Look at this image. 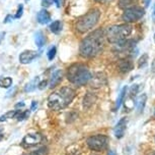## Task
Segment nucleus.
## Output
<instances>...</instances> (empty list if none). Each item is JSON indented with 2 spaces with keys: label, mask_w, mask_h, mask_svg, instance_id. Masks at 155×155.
Masks as SVG:
<instances>
[{
  "label": "nucleus",
  "mask_w": 155,
  "mask_h": 155,
  "mask_svg": "<svg viewBox=\"0 0 155 155\" xmlns=\"http://www.w3.org/2000/svg\"><path fill=\"white\" fill-rule=\"evenodd\" d=\"M104 32L101 29H98L84 38L79 46V53L81 56L84 58H92L98 55L104 49Z\"/></svg>",
  "instance_id": "f257e3e1"
},
{
  "label": "nucleus",
  "mask_w": 155,
  "mask_h": 155,
  "mask_svg": "<svg viewBox=\"0 0 155 155\" xmlns=\"http://www.w3.org/2000/svg\"><path fill=\"white\" fill-rule=\"evenodd\" d=\"M75 90L70 87H63L54 92L48 98V106L53 110H60L67 107L75 98Z\"/></svg>",
  "instance_id": "f03ea898"
},
{
  "label": "nucleus",
  "mask_w": 155,
  "mask_h": 155,
  "mask_svg": "<svg viewBox=\"0 0 155 155\" xmlns=\"http://www.w3.org/2000/svg\"><path fill=\"white\" fill-rule=\"evenodd\" d=\"M91 77L92 76L90 74L88 68L80 63L72 64L67 72V79L72 84L77 85V86H84L87 83H89Z\"/></svg>",
  "instance_id": "7ed1b4c3"
},
{
  "label": "nucleus",
  "mask_w": 155,
  "mask_h": 155,
  "mask_svg": "<svg viewBox=\"0 0 155 155\" xmlns=\"http://www.w3.org/2000/svg\"><path fill=\"white\" fill-rule=\"evenodd\" d=\"M132 31H133L132 26L129 24L114 25L107 28L104 35H106L107 39L109 40L110 43L117 44L126 40V38L131 35Z\"/></svg>",
  "instance_id": "20e7f679"
},
{
  "label": "nucleus",
  "mask_w": 155,
  "mask_h": 155,
  "mask_svg": "<svg viewBox=\"0 0 155 155\" xmlns=\"http://www.w3.org/2000/svg\"><path fill=\"white\" fill-rule=\"evenodd\" d=\"M99 17H101V11L97 8L89 10L86 14H84L83 16H81L79 19L76 23V30L79 33L83 34L86 32L90 31L96 26L98 23Z\"/></svg>",
  "instance_id": "39448f33"
},
{
  "label": "nucleus",
  "mask_w": 155,
  "mask_h": 155,
  "mask_svg": "<svg viewBox=\"0 0 155 155\" xmlns=\"http://www.w3.org/2000/svg\"><path fill=\"white\" fill-rule=\"evenodd\" d=\"M144 14L145 10L141 7H130L126 8V10L122 16V19L126 24H128V23H135L140 19H142L144 16Z\"/></svg>",
  "instance_id": "423d86ee"
},
{
  "label": "nucleus",
  "mask_w": 155,
  "mask_h": 155,
  "mask_svg": "<svg viewBox=\"0 0 155 155\" xmlns=\"http://www.w3.org/2000/svg\"><path fill=\"white\" fill-rule=\"evenodd\" d=\"M107 136L104 135H95V136H91L87 139V146L91 149V150L94 151H101L104 150L107 146Z\"/></svg>",
  "instance_id": "0eeeda50"
},
{
  "label": "nucleus",
  "mask_w": 155,
  "mask_h": 155,
  "mask_svg": "<svg viewBox=\"0 0 155 155\" xmlns=\"http://www.w3.org/2000/svg\"><path fill=\"white\" fill-rule=\"evenodd\" d=\"M43 141V136L41 134H28L21 141V146L23 148H31L33 146L40 144Z\"/></svg>",
  "instance_id": "6e6552de"
},
{
  "label": "nucleus",
  "mask_w": 155,
  "mask_h": 155,
  "mask_svg": "<svg viewBox=\"0 0 155 155\" xmlns=\"http://www.w3.org/2000/svg\"><path fill=\"white\" fill-rule=\"evenodd\" d=\"M38 52L34 50H25L20 53L19 55V62L22 64H28L31 62L35 58H37Z\"/></svg>",
  "instance_id": "1a4fd4ad"
},
{
  "label": "nucleus",
  "mask_w": 155,
  "mask_h": 155,
  "mask_svg": "<svg viewBox=\"0 0 155 155\" xmlns=\"http://www.w3.org/2000/svg\"><path fill=\"white\" fill-rule=\"evenodd\" d=\"M127 118H123L119 121V122L117 124L116 128H115V136L116 138L118 139H121L125 134V131H126V128H127Z\"/></svg>",
  "instance_id": "9d476101"
},
{
  "label": "nucleus",
  "mask_w": 155,
  "mask_h": 155,
  "mask_svg": "<svg viewBox=\"0 0 155 155\" xmlns=\"http://www.w3.org/2000/svg\"><path fill=\"white\" fill-rule=\"evenodd\" d=\"M37 19L39 24L46 25V24H49L50 20H51V16H50V13L46 9H42L38 12Z\"/></svg>",
  "instance_id": "9b49d317"
},
{
  "label": "nucleus",
  "mask_w": 155,
  "mask_h": 155,
  "mask_svg": "<svg viewBox=\"0 0 155 155\" xmlns=\"http://www.w3.org/2000/svg\"><path fill=\"white\" fill-rule=\"evenodd\" d=\"M62 78H63L62 71H60V69H57V71H55L53 72V75H52V77H51V80H50L49 86L51 87V88H55L58 84L60 83L61 81H62Z\"/></svg>",
  "instance_id": "f8f14e48"
},
{
  "label": "nucleus",
  "mask_w": 155,
  "mask_h": 155,
  "mask_svg": "<svg viewBox=\"0 0 155 155\" xmlns=\"http://www.w3.org/2000/svg\"><path fill=\"white\" fill-rule=\"evenodd\" d=\"M119 69L122 72H128L133 69V62L130 59L124 58V59L120 60L119 62Z\"/></svg>",
  "instance_id": "ddd939ff"
},
{
  "label": "nucleus",
  "mask_w": 155,
  "mask_h": 155,
  "mask_svg": "<svg viewBox=\"0 0 155 155\" xmlns=\"http://www.w3.org/2000/svg\"><path fill=\"white\" fill-rule=\"evenodd\" d=\"M35 42H36V45H37L39 48H42L43 46L45 45L46 38H45V36H44V34H43L41 31L37 32V33L35 34Z\"/></svg>",
  "instance_id": "4468645a"
},
{
  "label": "nucleus",
  "mask_w": 155,
  "mask_h": 155,
  "mask_svg": "<svg viewBox=\"0 0 155 155\" xmlns=\"http://www.w3.org/2000/svg\"><path fill=\"white\" fill-rule=\"evenodd\" d=\"M39 81H40V78L39 77H36L34 79L33 81H31L27 86L25 87V92H33L38 88V85H39Z\"/></svg>",
  "instance_id": "2eb2a0df"
},
{
  "label": "nucleus",
  "mask_w": 155,
  "mask_h": 155,
  "mask_svg": "<svg viewBox=\"0 0 155 155\" xmlns=\"http://www.w3.org/2000/svg\"><path fill=\"white\" fill-rule=\"evenodd\" d=\"M62 28H63V24L61 20H55V22H53L50 25V30L54 34H59L62 31Z\"/></svg>",
  "instance_id": "dca6fc26"
},
{
  "label": "nucleus",
  "mask_w": 155,
  "mask_h": 155,
  "mask_svg": "<svg viewBox=\"0 0 155 155\" xmlns=\"http://www.w3.org/2000/svg\"><path fill=\"white\" fill-rule=\"evenodd\" d=\"M94 101H95V96H93L91 93H87L86 96L84 97V101H83L84 107H86V108L90 107L94 103Z\"/></svg>",
  "instance_id": "f3484780"
},
{
  "label": "nucleus",
  "mask_w": 155,
  "mask_h": 155,
  "mask_svg": "<svg viewBox=\"0 0 155 155\" xmlns=\"http://www.w3.org/2000/svg\"><path fill=\"white\" fill-rule=\"evenodd\" d=\"M127 90H128L127 86L124 87V88L122 89V91H121V93H120V95H119V97H118V100H117L116 109H119L120 106H121V104L123 103V102H124L125 96H126V94H127Z\"/></svg>",
  "instance_id": "a211bd4d"
},
{
  "label": "nucleus",
  "mask_w": 155,
  "mask_h": 155,
  "mask_svg": "<svg viewBox=\"0 0 155 155\" xmlns=\"http://www.w3.org/2000/svg\"><path fill=\"white\" fill-rule=\"evenodd\" d=\"M18 112V110L15 109V110H10V111L6 112L5 114L0 116V122H5L7 119H10V118H15V116Z\"/></svg>",
  "instance_id": "6ab92c4d"
},
{
  "label": "nucleus",
  "mask_w": 155,
  "mask_h": 155,
  "mask_svg": "<svg viewBox=\"0 0 155 155\" xmlns=\"http://www.w3.org/2000/svg\"><path fill=\"white\" fill-rule=\"evenodd\" d=\"M12 86V79L10 77L0 78V88H10Z\"/></svg>",
  "instance_id": "aec40b11"
},
{
  "label": "nucleus",
  "mask_w": 155,
  "mask_h": 155,
  "mask_svg": "<svg viewBox=\"0 0 155 155\" xmlns=\"http://www.w3.org/2000/svg\"><path fill=\"white\" fill-rule=\"evenodd\" d=\"M146 100H147V95L146 94H143L142 96H140L138 103H137V108H138L139 111H142L143 110V108H144V106H145Z\"/></svg>",
  "instance_id": "412c9836"
},
{
  "label": "nucleus",
  "mask_w": 155,
  "mask_h": 155,
  "mask_svg": "<svg viewBox=\"0 0 155 155\" xmlns=\"http://www.w3.org/2000/svg\"><path fill=\"white\" fill-rule=\"evenodd\" d=\"M47 153H48V149L46 147H42L40 149H37V150H34L30 152V153H25L23 155H47Z\"/></svg>",
  "instance_id": "4be33fe9"
},
{
  "label": "nucleus",
  "mask_w": 155,
  "mask_h": 155,
  "mask_svg": "<svg viewBox=\"0 0 155 155\" xmlns=\"http://www.w3.org/2000/svg\"><path fill=\"white\" fill-rule=\"evenodd\" d=\"M28 116H30V111H28V110H25V111H20V110H18L15 118L17 121H23V119L28 118Z\"/></svg>",
  "instance_id": "5701e85b"
},
{
  "label": "nucleus",
  "mask_w": 155,
  "mask_h": 155,
  "mask_svg": "<svg viewBox=\"0 0 155 155\" xmlns=\"http://www.w3.org/2000/svg\"><path fill=\"white\" fill-rule=\"evenodd\" d=\"M135 0H119V7L120 8H127L130 5H132Z\"/></svg>",
  "instance_id": "b1692460"
},
{
  "label": "nucleus",
  "mask_w": 155,
  "mask_h": 155,
  "mask_svg": "<svg viewBox=\"0 0 155 155\" xmlns=\"http://www.w3.org/2000/svg\"><path fill=\"white\" fill-rule=\"evenodd\" d=\"M56 53H57V48L54 46V47H52L48 51V53H47V55H48V59L49 60H53L55 58V56H56Z\"/></svg>",
  "instance_id": "393cba45"
},
{
  "label": "nucleus",
  "mask_w": 155,
  "mask_h": 155,
  "mask_svg": "<svg viewBox=\"0 0 155 155\" xmlns=\"http://www.w3.org/2000/svg\"><path fill=\"white\" fill-rule=\"evenodd\" d=\"M22 12H23V5L22 4H19L18 5V8H17L16 14H15L16 19H20V17L22 16Z\"/></svg>",
  "instance_id": "a878e982"
},
{
  "label": "nucleus",
  "mask_w": 155,
  "mask_h": 155,
  "mask_svg": "<svg viewBox=\"0 0 155 155\" xmlns=\"http://www.w3.org/2000/svg\"><path fill=\"white\" fill-rule=\"evenodd\" d=\"M147 54H144V55H143V56L141 57V58H140V60H139V68H141V66H144L145 65V64L146 63H147V61H146V60H147Z\"/></svg>",
  "instance_id": "bb28decb"
},
{
  "label": "nucleus",
  "mask_w": 155,
  "mask_h": 155,
  "mask_svg": "<svg viewBox=\"0 0 155 155\" xmlns=\"http://www.w3.org/2000/svg\"><path fill=\"white\" fill-rule=\"evenodd\" d=\"M137 91H138V85H134V87L131 89V96H135Z\"/></svg>",
  "instance_id": "cd10ccee"
},
{
  "label": "nucleus",
  "mask_w": 155,
  "mask_h": 155,
  "mask_svg": "<svg viewBox=\"0 0 155 155\" xmlns=\"http://www.w3.org/2000/svg\"><path fill=\"white\" fill-rule=\"evenodd\" d=\"M47 86V81H43L41 82V83H39V85H38V88H39L40 90H44Z\"/></svg>",
  "instance_id": "c85d7f7f"
},
{
  "label": "nucleus",
  "mask_w": 155,
  "mask_h": 155,
  "mask_svg": "<svg viewBox=\"0 0 155 155\" xmlns=\"http://www.w3.org/2000/svg\"><path fill=\"white\" fill-rule=\"evenodd\" d=\"M52 2H53V1H52V0H43L42 3H43L44 6H50Z\"/></svg>",
  "instance_id": "c756f323"
},
{
  "label": "nucleus",
  "mask_w": 155,
  "mask_h": 155,
  "mask_svg": "<svg viewBox=\"0 0 155 155\" xmlns=\"http://www.w3.org/2000/svg\"><path fill=\"white\" fill-rule=\"evenodd\" d=\"M13 19V16H10V14H8V16L5 17V19H4V24H7V23H9L11 22V20Z\"/></svg>",
  "instance_id": "7c9ffc66"
},
{
  "label": "nucleus",
  "mask_w": 155,
  "mask_h": 155,
  "mask_svg": "<svg viewBox=\"0 0 155 155\" xmlns=\"http://www.w3.org/2000/svg\"><path fill=\"white\" fill-rule=\"evenodd\" d=\"M37 106H38V103H37V101H33V103H31V109L33 110H36V108H37Z\"/></svg>",
  "instance_id": "2f4dec72"
},
{
  "label": "nucleus",
  "mask_w": 155,
  "mask_h": 155,
  "mask_svg": "<svg viewBox=\"0 0 155 155\" xmlns=\"http://www.w3.org/2000/svg\"><path fill=\"white\" fill-rule=\"evenodd\" d=\"M4 37H5V32H0V44L3 41Z\"/></svg>",
  "instance_id": "473e14b6"
},
{
  "label": "nucleus",
  "mask_w": 155,
  "mask_h": 155,
  "mask_svg": "<svg viewBox=\"0 0 155 155\" xmlns=\"http://www.w3.org/2000/svg\"><path fill=\"white\" fill-rule=\"evenodd\" d=\"M19 107H25V103L23 102H21V103H17L16 105H15V108L17 109V108H19Z\"/></svg>",
  "instance_id": "72a5a7b5"
},
{
  "label": "nucleus",
  "mask_w": 155,
  "mask_h": 155,
  "mask_svg": "<svg viewBox=\"0 0 155 155\" xmlns=\"http://www.w3.org/2000/svg\"><path fill=\"white\" fill-rule=\"evenodd\" d=\"M96 2H98V3H107L109 0H95Z\"/></svg>",
  "instance_id": "f704fd0d"
},
{
  "label": "nucleus",
  "mask_w": 155,
  "mask_h": 155,
  "mask_svg": "<svg viewBox=\"0 0 155 155\" xmlns=\"http://www.w3.org/2000/svg\"><path fill=\"white\" fill-rule=\"evenodd\" d=\"M144 1H145V6H146V7H148V6H149V4H150V1H151V0H144Z\"/></svg>",
  "instance_id": "c9c22d12"
},
{
  "label": "nucleus",
  "mask_w": 155,
  "mask_h": 155,
  "mask_svg": "<svg viewBox=\"0 0 155 155\" xmlns=\"http://www.w3.org/2000/svg\"><path fill=\"white\" fill-rule=\"evenodd\" d=\"M52 1H53V2H55V4H56L58 7L60 6V2H59V0H52Z\"/></svg>",
  "instance_id": "e433bc0d"
},
{
  "label": "nucleus",
  "mask_w": 155,
  "mask_h": 155,
  "mask_svg": "<svg viewBox=\"0 0 155 155\" xmlns=\"http://www.w3.org/2000/svg\"><path fill=\"white\" fill-rule=\"evenodd\" d=\"M153 19H154V23H155V4L153 6Z\"/></svg>",
  "instance_id": "4c0bfd02"
},
{
  "label": "nucleus",
  "mask_w": 155,
  "mask_h": 155,
  "mask_svg": "<svg viewBox=\"0 0 155 155\" xmlns=\"http://www.w3.org/2000/svg\"><path fill=\"white\" fill-rule=\"evenodd\" d=\"M109 155H116V153H115V152H114V151L110 150V151L109 152Z\"/></svg>",
  "instance_id": "58836bf2"
},
{
  "label": "nucleus",
  "mask_w": 155,
  "mask_h": 155,
  "mask_svg": "<svg viewBox=\"0 0 155 155\" xmlns=\"http://www.w3.org/2000/svg\"><path fill=\"white\" fill-rule=\"evenodd\" d=\"M2 139H3V135H2V134L0 133V141H1Z\"/></svg>",
  "instance_id": "ea45409f"
},
{
  "label": "nucleus",
  "mask_w": 155,
  "mask_h": 155,
  "mask_svg": "<svg viewBox=\"0 0 155 155\" xmlns=\"http://www.w3.org/2000/svg\"><path fill=\"white\" fill-rule=\"evenodd\" d=\"M151 155H155V152H154V153H152Z\"/></svg>",
  "instance_id": "a19ab883"
},
{
  "label": "nucleus",
  "mask_w": 155,
  "mask_h": 155,
  "mask_svg": "<svg viewBox=\"0 0 155 155\" xmlns=\"http://www.w3.org/2000/svg\"><path fill=\"white\" fill-rule=\"evenodd\" d=\"M154 42H155V34H154Z\"/></svg>",
  "instance_id": "79ce46f5"
},
{
  "label": "nucleus",
  "mask_w": 155,
  "mask_h": 155,
  "mask_svg": "<svg viewBox=\"0 0 155 155\" xmlns=\"http://www.w3.org/2000/svg\"><path fill=\"white\" fill-rule=\"evenodd\" d=\"M25 1H27V2H28V0H25Z\"/></svg>",
  "instance_id": "37998d69"
},
{
  "label": "nucleus",
  "mask_w": 155,
  "mask_h": 155,
  "mask_svg": "<svg viewBox=\"0 0 155 155\" xmlns=\"http://www.w3.org/2000/svg\"><path fill=\"white\" fill-rule=\"evenodd\" d=\"M154 114H155V112H154Z\"/></svg>",
  "instance_id": "c03bdc74"
}]
</instances>
